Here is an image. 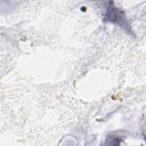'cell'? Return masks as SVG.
Listing matches in <instances>:
<instances>
[{"mask_svg":"<svg viewBox=\"0 0 146 146\" xmlns=\"http://www.w3.org/2000/svg\"><path fill=\"white\" fill-rule=\"evenodd\" d=\"M106 19L111 22L122 25L124 27H127V23L123 11L113 6L110 5L108 7L106 14Z\"/></svg>","mask_w":146,"mask_h":146,"instance_id":"cell-1","label":"cell"}]
</instances>
